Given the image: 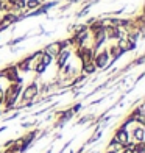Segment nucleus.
<instances>
[{
    "label": "nucleus",
    "instance_id": "2eb2a0df",
    "mask_svg": "<svg viewBox=\"0 0 145 153\" xmlns=\"http://www.w3.org/2000/svg\"><path fill=\"white\" fill-rule=\"evenodd\" d=\"M119 153H134V152H133V149H129V147H123Z\"/></svg>",
    "mask_w": 145,
    "mask_h": 153
},
{
    "label": "nucleus",
    "instance_id": "f03ea898",
    "mask_svg": "<svg viewBox=\"0 0 145 153\" xmlns=\"http://www.w3.org/2000/svg\"><path fill=\"white\" fill-rule=\"evenodd\" d=\"M0 75H2L8 83H14V81L20 80V72L17 71V67L14 64H10V66L3 67L2 71H0Z\"/></svg>",
    "mask_w": 145,
    "mask_h": 153
},
{
    "label": "nucleus",
    "instance_id": "423d86ee",
    "mask_svg": "<svg viewBox=\"0 0 145 153\" xmlns=\"http://www.w3.org/2000/svg\"><path fill=\"white\" fill-rule=\"evenodd\" d=\"M131 136H133L134 142H144L145 141V128L142 125L133 123V131H131Z\"/></svg>",
    "mask_w": 145,
    "mask_h": 153
},
{
    "label": "nucleus",
    "instance_id": "6e6552de",
    "mask_svg": "<svg viewBox=\"0 0 145 153\" xmlns=\"http://www.w3.org/2000/svg\"><path fill=\"white\" fill-rule=\"evenodd\" d=\"M97 72V67L94 64V61H89V62H81V74H84L86 76L87 75H92Z\"/></svg>",
    "mask_w": 145,
    "mask_h": 153
},
{
    "label": "nucleus",
    "instance_id": "0eeeda50",
    "mask_svg": "<svg viewBox=\"0 0 145 153\" xmlns=\"http://www.w3.org/2000/svg\"><path fill=\"white\" fill-rule=\"evenodd\" d=\"M42 50L45 52V53H48V55H52V56L55 58L56 55L61 52V47H59V42L56 41V42H52V44H48V45H45Z\"/></svg>",
    "mask_w": 145,
    "mask_h": 153
},
{
    "label": "nucleus",
    "instance_id": "9d476101",
    "mask_svg": "<svg viewBox=\"0 0 145 153\" xmlns=\"http://www.w3.org/2000/svg\"><path fill=\"white\" fill-rule=\"evenodd\" d=\"M123 147H122V144L117 141V139L112 136V139L109 141V144H108V150H114V152H120Z\"/></svg>",
    "mask_w": 145,
    "mask_h": 153
},
{
    "label": "nucleus",
    "instance_id": "f257e3e1",
    "mask_svg": "<svg viewBox=\"0 0 145 153\" xmlns=\"http://www.w3.org/2000/svg\"><path fill=\"white\" fill-rule=\"evenodd\" d=\"M38 81H31L25 89H22L20 92V102H31L34 99H38Z\"/></svg>",
    "mask_w": 145,
    "mask_h": 153
},
{
    "label": "nucleus",
    "instance_id": "39448f33",
    "mask_svg": "<svg viewBox=\"0 0 145 153\" xmlns=\"http://www.w3.org/2000/svg\"><path fill=\"white\" fill-rule=\"evenodd\" d=\"M14 66L17 67L19 72H24V74L30 72L31 67H33V56H31V55H28V56H25L24 59H20L19 62H16Z\"/></svg>",
    "mask_w": 145,
    "mask_h": 153
},
{
    "label": "nucleus",
    "instance_id": "f3484780",
    "mask_svg": "<svg viewBox=\"0 0 145 153\" xmlns=\"http://www.w3.org/2000/svg\"><path fill=\"white\" fill-rule=\"evenodd\" d=\"M106 153H119V152H114V150H106Z\"/></svg>",
    "mask_w": 145,
    "mask_h": 153
},
{
    "label": "nucleus",
    "instance_id": "ddd939ff",
    "mask_svg": "<svg viewBox=\"0 0 145 153\" xmlns=\"http://www.w3.org/2000/svg\"><path fill=\"white\" fill-rule=\"evenodd\" d=\"M83 108V103H75L73 106H70V109H72V113L73 114H77V113H80V109Z\"/></svg>",
    "mask_w": 145,
    "mask_h": 153
},
{
    "label": "nucleus",
    "instance_id": "7ed1b4c3",
    "mask_svg": "<svg viewBox=\"0 0 145 153\" xmlns=\"http://www.w3.org/2000/svg\"><path fill=\"white\" fill-rule=\"evenodd\" d=\"M109 59H111V56H109V53L106 48H103V50H98L95 53V56H94V64L97 69H101V71H105L106 66H108V62Z\"/></svg>",
    "mask_w": 145,
    "mask_h": 153
},
{
    "label": "nucleus",
    "instance_id": "f8f14e48",
    "mask_svg": "<svg viewBox=\"0 0 145 153\" xmlns=\"http://www.w3.org/2000/svg\"><path fill=\"white\" fill-rule=\"evenodd\" d=\"M89 11H91V6H83V8H81L75 16H77V17H84V16L89 14Z\"/></svg>",
    "mask_w": 145,
    "mask_h": 153
},
{
    "label": "nucleus",
    "instance_id": "9b49d317",
    "mask_svg": "<svg viewBox=\"0 0 145 153\" xmlns=\"http://www.w3.org/2000/svg\"><path fill=\"white\" fill-rule=\"evenodd\" d=\"M53 59H55V58L52 56V55H48V53H45V52L42 50V56H41V62H42L44 66H47V67H48V66H50L52 62H53Z\"/></svg>",
    "mask_w": 145,
    "mask_h": 153
},
{
    "label": "nucleus",
    "instance_id": "20e7f679",
    "mask_svg": "<svg viewBox=\"0 0 145 153\" xmlns=\"http://www.w3.org/2000/svg\"><path fill=\"white\" fill-rule=\"evenodd\" d=\"M72 56V52H70V48H64V50H61L56 56H55V62H56V67H58V71L61 67H63L64 64H67V61L69 58Z\"/></svg>",
    "mask_w": 145,
    "mask_h": 153
},
{
    "label": "nucleus",
    "instance_id": "dca6fc26",
    "mask_svg": "<svg viewBox=\"0 0 145 153\" xmlns=\"http://www.w3.org/2000/svg\"><path fill=\"white\" fill-rule=\"evenodd\" d=\"M5 130H6V127H0V134H2V133H3Z\"/></svg>",
    "mask_w": 145,
    "mask_h": 153
},
{
    "label": "nucleus",
    "instance_id": "1a4fd4ad",
    "mask_svg": "<svg viewBox=\"0 0 145 153\" xmlns=\"http://www.w3.org/2000/svg\"><path fill=\"white\" fill-rule=\"evenodd\" d=\"M39 5H41V0H25V13L39 8Z\"/></svg>",
    "mask_w": 145,
    "mask_h": 153
},
{
    "label": "nucleus",
    "instance_id": "6ab92c4d",
    "mask_svg": "<svg viewBox=\"0 0 145 153\" xmlns=\"http://www.w3.org/2000/svg\"><path fill=\"white\" fill-rule=\"evenodd\" d=\"M2 114H3V113H2V109H0V117H2Z\"/></svg>",
    "mask_w": 145,
    "mask_h": 153
},
{
    "label": "nucleus",
    "instance_id": "a211bd4d",
    "mask_svg": "<svg viewBox=\"0 0 145 153\" xmlns=\"http://www.w3.org/2000/svg\"><path fill=\"white\" fill-rule=\"evenodd\" d=\"M3 153H11V152H10V150H6V149H5V152H3Z\"/></svg>",
    "mask_w": 145,
    "mask_h": 153
},
{
    "label": "nucleus",
    "instance_id": "4468645a",
    "mask_svg": "<svg viewBox=\"0 0 145 153\" xmlns=\"http://www.w3.org/2000/svg\"><path fill=\"white\" fill-rule=\"evenodd\" d=\"M144 61H145V56H144V55H141V56L137 58L136 61H133L131 64H133V66H142V64H144Z\"/></svg>",
    "mask_w": 145,
    "mask_h": 153
}]
</instances>
